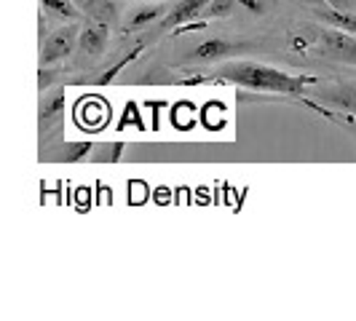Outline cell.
Returning <instances> with one entry per match:
<instances>
[{"instance_id":"1","label":"cell","mask_w":356,"mask_h":321,"mask_svg":"<svg viewBox=\"0 0 356 321\" xmlns=\"http://www.w3.org/2000/svg\"><path fill=\"white\" fill-rule=\"evenodd\" d=\"M188 83H233V86L250 91L303 97V91L316 83V75H289V72L268 67L260 62H228V65L217 67L209 78H193Z\"/></svg>"},{"instance_id":"2","label":"cell","mask_w":356,"mask_h":321,"mask_svg":"<svg viewBox=\"0 0 356 321\" xmlns=\"http://www.w3.org/2000/svg\"><path fill=\"white\" fill-rule=\"evenodd\" d=\"M78 33H81V27H78V22H67L65 27H56L54 33L40 40V56H38V62H40V67H51L56 62H62V59H67L72 54V49L78 46Z\"/></svg>"},{"instance_id":"3","label":"cell","mask_w":356,"mask_h":321,"mask_svg":"<svg viewBox=\"0 0 356 321\" xmlns=\"http://www.w3.org/2000/svg\"><path fill=\"white\" fill-rule=\"evenodd\" d=\"M314 49L335 62L356 65V35L343 33L338 27H316V43Z\"/></svg>"},{"instance_id":"4","label":"cell","mask_w":356,"mask_h":321,"mask_svg":"<svg viewBox=\"0 0 356 321\" xmlns=\"http://www.w3.org/2000/svg\"><path fill=\"white\" fill-rule=\"evenodd\" d=\"M207 3H209V0H177V6H175V8L166 14V19L161 22V30H177L182 24L198 19L204 14Z\"/></svg>"},{"instance_id":"5","label":"cell","mask_w":356,"mask_h":321,"mask_svg":"<svg viewBox=\"0 0 356 321\" xmlns=\"http://www.w3.org/2000/svg\"><path fill=\"white\" fill-rule=\"evenodd\" d=\"M78 46L83 54H102L107 46V24L102 22H89L78 33Z\"/></svg>"},{"instance_id":"6","label":"cell","mask_w":356,"mask_h":321,"mask_svg":"<svg viewBox=\"0 0 356 321\" xmlns=\"http://www.w3.org/2000/svg\"><path fill=\"white\" fill-rule=\"evenodd\" d=\"M231 51H233V46L228 40L212 38V40H204L201 46H196L193 54H191V59H193V62H217V59L228 56Z\"/></svg>"},{"instance_id":"7","label":"cell","mask_w":356,"mask_h":321,"mask_svg":"<svg viewBox=\"0 0 356 321\" xmlns=\"http://www.w3.org/2000/svg\"><path fill=\"white\" fill-rule=\"evenodd\" d=\"M316 17H319L321 22H327L330 27H338V30H343V33L356 35V14H348V11H335V8L324 6V8H316Z\"/></svg>"},{"instance_id":"8","label":"cell","mask_w":356,"mask_h":321,"mask_svg":"<svg viewBox=\"0 0 356 321\" xmlns=\"http://www.w3.org/2000/svg\"><path fill=\"white\" fill-rule=\"evenodd\" d=\"M62 105H65L62 91H56L54 97H43V102H40V134H46V131H49V126L59 121V115H62Z\"/></svg>"},{"instance_id":"9","label":"cell","mask_w":356,"mask_h":321,"mask_svg":"<svg viewBox=\"0 0 356 321\" xmlns=\"http://www.w3.org/2000/svg\"><path fill=\"white\" fill-rule=\"evenodd\" d=\"M40 11L54 19H65V22H75L78 11L72 6V0H40Z\"/></svg>"},{"instance_id":"10","label":"cell","mask_w":356,"mask_h":321,"mask_svg":"<svg viewBox=\"0 0 356 321\" xmlns=\"http://www.w3.org/2000/svg\"><path fill=\"white\" fill-rule=\"evenodd\" d=\"M163 6H143V8H137L134 14H131V19H129V30H140V27H145V24H150L153 19L163 17Z\"/></svg>"},{"instance_id":"11","label":"cell","mask_w":356,"mask_h":321,"mask_svg":"<svg viewBox=\"0 0 356 321\" xmlns=\"http://www.w3.org/2000/svg\"><path fill=\"white\" fill-rule=\"evenodd\" d=\"M311 110H316L319 115L330 118L332 124L343 126L346 131H351V134L356 137V118H354V115H346V113H335V110H327V107H321V105H311Z\"/></svg>"},{"instance_id":"12","label":"cell","mask_w":356,"mask_h":321,"mask_svg":"<svg viewBox=\"0 0 356 321\" xmlns=\"http://www.w3.org/2000/svg\"><path fill=\"white\" fill-rule=\"evenodd\" d=\"M83 8L89 11V17L94 19V22H102V24H107L110 19L115 17V14H113V6H110L107 0H86Z\"/></svg>"},{"instance_id":"13","label":"cell","mask_w":356,"mask_h":321,"mask_svg":"<svg viewBox=\"0 0 356 321\" xmlns=\"http://www.w3.org/2000/svg\"><path fill=\"white\" fill-rule=\"evenodd\" d=\"M236 0H209L207 3V8H204V14H207V22L209 19H225L231 17L233 11H236Z\"/></svg>"},{"instance_id":"14","label":"cell","mask_w":356,"mask_h":321,"mask_svg":"<svg viewBox=\"0 0 356 321\" xmlns=\"http://www.w3.org/2000/svg\"><path fill=\"white\" fill-rule=\"evenodd\" d=\"M91 153V145L89 142H81V145H70L67 150H65V156L62 160H67V163H75V160H83L86 156Z\"/></svg>"},{"instance_id":"15","label":"cell","mask_w":356,"mask_h":321,"mask_svg":"<svg viewBox=\"0 0 356 321\" xmlns=\"http://www.w3.org/2000/svg\"><path fill=\"white\" fill-rule=\"evenodd\" d=\"M236 3H238L241 8H247V11H252V14L260 17V14H266L268 8H270L273 0H236Z\"/></svg>"},{"instance_id":"16","label":"cell","mask_w":356,"mask_h":321,"mask_svg":"<svg viewBox=\"0 0 356 321\" xmlns=\"http://www.w3.org/2000/svg\"><path fill=\"white\" fill-rule=\"evenodd\" d=\"M330 8L335 11H348V14H356V0H324Z\"/></svg>"},{"instance_id":"17","label":"cell","mask_w":356,"mask_h":321,"mask_svg":"<svg viewBox=\"0 0 356 321\" xmlns=\"http://www.w3.org/2000/svg\"><path fill=\"white\" fill-rule=\"evenodd\" d=\"M300 3H305V6H314V8H324V6H327L324 0H300Z\"/></svg>"}]
</instances>
